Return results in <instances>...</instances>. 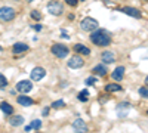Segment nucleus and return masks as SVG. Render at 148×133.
<instances>
[{
    "label": "nucleus",
    "instance_id": "1",
    "mask_svg": "<svg viewBox=\"0 0 148 133\" xmlns=\"http://www.w3.org/2000/svg\"><path fill=\"white\" fill-rule=\"evenodd\" d=\"M90 40L93 44L104 47V46H108L111 43V34L104 28H96L95 33H92V35H90Z\"/></svg>",
    "mask_w": 148,
    "mask_h": 133
},
{
    "label": "nucleus",
    "instance_id": "2",
    "mask_svg": "<svg viewBox=\"0 0 148 133\" xmlns=\"http://www.w3.org/2000/svg\"><path fill=\"white\" fill-rule=\"evenodd\" d=\"M80 28L83 31H95L96 28H99V24H98L96 19L88 16V18H84L82 22H80Z\"/></svg>",
    "mask_w": 148,
    "mask_h": 133
},
{
    "label": "nucleus",
    "instance_id": "3",
    "mask_svg": "<svg viewBox=\"0 0 148 133\" xmlns=\"http://www.w3.org/2000/svg\"><path fill=\"white\" fill-rule=\"evenodd\" d=\"M51 52H52V53H53L56 58H59V59L65 58V56L70 53L68 47H67L65 44H61V43H56V44H53V46L51 47Z\"/></svg>",
    "mask_w": 148,
    "mask_h": 133
},
{
    "label": "nucleus",
    "instance_id": "4",
    "mask_svg": "<svg viewBox=\"0 0 148 133\" xmlns=\"http://www.w3.org/2000/svg\"><path fill=\"white\" fill-rule=\"evenodd\" d=\"M15 10L9 8V6H3V8H0V19L2 21H12L15 18Z\"/></svg>",
    "mask_w": 148,
    "mask_h": 133
},
{
    "label": "nucleus",
    "instance_id": "5",
    "mask_svg": "<svg viewBox=\"0 0 148 133\" xmlns=\"http://www.w3.org/2000/svg\"><path fill=\"white\" fill-rule=\"evenodd\" d=\"M47 10H49V14L53 15V16H58L62 14V10H64V6L61 5L59 2H51L47 5Z\"/></svg>",
    "mask_w": 148,
    "mask_h": 133
},
{
    "label": "nucleus",
    "instance_id": "6",
    "mask_svg": "<svg viewBox=\"0 0 148 133\" xmlns=\"http://www.w3.org/2000/svg\"><path fill=\"white\" fill-rule=\"evenodd\" d=\"M71 70H77V68H82L84 65V61H83V58L79 56V55H74L68 59V64H67Z\"/></svg>",
    "mask_w": 148,
    "mask_h": 133
},
{
    "label": "nucleus",
    "instance_id": "7",
    "mask_svg": "<svg viewBox=\"0 0 148 133\" xmlns=\"http://www.w3.org/2000/svg\"><path fill=\"white\" fill-rule=\"evenodd\" d=\"M33 89V83L30 80H21L16 83V90L19 93H28Z\"/></svg>",
    "mask_w": 148,
    "mask_h": 133
},
{
    "label": "nucleus",
    "instance_id": "8",
    "mask_svg": "<svg viewBox=\"0 0 148 133\" xmlns=\"http://www.w3.org/2000/svg\"><path fill=\"white\" fill-rule=\"evenodd\" d=\"M45 76H46V70L42 68V67H36V68H33L31 74H30V77H31L33 81H40L42 78H45Z\"/></svg>",
    "mask_w": 148,
    "mask_h": 133
},
{
    "label": "nucleus",
    "instance_id": "9",
    "mask_svg": "<svg viewBox=\"0 0 148 133\" xmlns=\"http://www.w3.org/2000/svg\"><path fill=\"white\" fill-rule=\"evenodd\" d=\"M120 12H123V14H126L132 18H136L139 19L141 18V12L136 9V8H132V6H125V8H120Z\"/></svg>",
    "mask_w": 148,
    "mask_h": 133
},
{
    "label": "nucleus",
    "instance_id": "10",
    "mask_svg": "<svg viewBox=\"0 0 148 133\" xmlns=\"http://www.w3.org/2000/svg\"><path fill=\"white\" fill-rule=\"evenodd\" d=\"M129 110H130V104H127V102H121V104H119L117 108H116L117 115H119L120 118L126 117V115L129 114Z\"/></svg>",
    "mask_w": 148,
    "mask_h": 133
},
{
    "label": "nucleus",
    "instance_id": "11",
    "mask_svg": "<svg viewBox=\"0 0 148 133\" xmlns=\"http://www.w3.org/2000/svg\"><path fill=\"white\" fill-rule=\"evenodd\" d=\"M73 129L76 130L77 133H86V132H88V126H86V123L83 121L82 118L74 120V123H73Z\"/></svg>",
    "mask_w": 148,
    "mask_h": 133
},
{
    "label": "nucleus",
    "instance_id": "12",
    "mask_svg": "<svg viewBox=\"0 0 148 133\" xmlns=\"http://www.w3.org/2000/svg\"><path fill=\"white\" fill-rule=\"evenodd\" d=\"M101 59H102V62H104V64H113V62L116 61V55H114V52L107 50V52L102 53Z\"/></svg>",
    "mask_w": 148,
    "mask_h": 133
},
{
    "label": "nucleus",
    "instance_id": "13",
    "mask_svg": "<svg viewBox=\"0 0 148 133\" xmlns=\"http://www.w3.org/2000/svg\"><path fill=\"white\" fill-rule=\"evenodd\" d=\"M113 80H116V81H121L123 80V77H125V67H117L114 71H113Z\"/></svg>",
    "mask_w": 148,
    "mask_h": 133
},
{
    "label": "nucleus",
    "instance_id": "14",
    "mask_svg": "<svg viewBox=\"0 0 148 133\" xmlns=\"http://www.w3.org/2000/svg\"><path fill=\"white\" fill-rule=\"evenodd\" d=\"M16 101H18V104H19V105H22V106H30V105H33V104H34V101L30 98V96H25L24 93H22L21 96H18Z\"/></svg>",
    "mask_w": 148,
    "mask_h": 133
},
{
    "label": "nucleus",
    "instance_id": "15",
    "mask_svg": "<svg viewBox=\"0 0 148 133\" xmlns=\"http://www.w3.org/2000/svg\"><path fill=\"white\" fill-rule=\"evenodd\" d=\"M9 123H10V126H14V127L21 126L24 123V117L22 115H10L9 117Z\"/></svg>",
    "mask_w": 148,
    "mask_h": 133
},
{
    "label": "nucleus",
    "instance_id": "16",
    "mask_svg": "<svg viewBox=\"0 0 148 133\" xmlns=\"http://www.w3.org/2000/svg\"><path fill=\"white\" fill-rule=\"evenodd\" d=\"M74 52H77V53H80V55H90V49L89 47H86V46H83V44H74Z\"/></svg>",
    "mask_w": 148,
    "mask_h": 133
},
{
    "label": "nucleus",
    "instance_id": "17",
    "mask_svg": "<svg viewBox=\"0 0 148 133\" xmlns=\"http://www.w3.org/2000/svg\"><path fill=\"white\" fill-rule=\"evenodd\" d=\"M0 110H2L6 115H12V113H14V106H12L10 104H8V102H2L0 104Z\"/></svg>",
    "mask_w": 148,
    "mask_h": 133
},
{
    "label": "nucleus",
    "instance_id": "18",
    "mask_svg": "<svg viewBox=\"0 0 148 133\" xmlns=\"http://www.w3.org/2000/svg\"><path fill=\"white\" fill-rule=\"evenodd\" d=\"M28 50V44L25 43H15L14 44V52L15 53H22V52H27Z\"/></svg>",
    "mask_w": 148,
    "mask_h": 133
},
{
    "label": "nucleus",
    "instance_id": "19",
    "mask_svg": "<svg viewBox=\"0 0 148 133\" xmlns=\"http://www.w3.org/2000/svg\"><path fill=\"white\" fill-rule=\"evenodd\" d=\"M92 71L96 76H107V67L105 65H96Z\"/></svg>",
    "mask_w": 148,
    "mask_h": 133
},
{
    "label": "nucleus",
    "instance_id": "20",
    "mask_svg": "<svg viewBox=\"0 0 148 133\" xmlns=\"http://www.w3.org/2000/svg\"><path fill=\"white\" fill-rule=\"evenodd\" d=\"M40 127H42V120H33V121L30 123V126L25 127V130H27V132H30V130H33V129L39 130Z\"/></svg>",
    "mask_w": 148,
    "mask_h": 133
},
{
    "label": "nucleus",
    "instance_id": "21",
    "mask_svg": "<svg viewBox=\"0 0 148 133\" xmlns=\"http://www.w3.org/2000/svg\"><path fill=\"white\" fill-rule=\"evenodd\" d=\"M105 90L107 92H121L123 87L120 86V84H113V83H111V84H107V86H105Z\"/></svg>",
    "mask_w": 148,
    "mask_h": 133
},
{
    "label": "nucleus",
    "instance_id": "22",
    "mask_svg": "<svg viewBox=\"0 0 148 133\" xmlns=\"http://www.w3.org/2000/svg\"><path fill=\"white\" fill-rule=\"evenodd\" d=\"M77 99H79V101H82V102H86V101L89 99V90H88V89L82 90V92L79 93V96H77Z\"/></svg>",
    "mask_w": 148,
    "mask_h": 133
},
{
    "label": "nucleus",
    "instance_id": "23",
    "mask_svg": "<svg viewBox=\"0 0 148 133\" xmlns=\"http://www.w3.org/2000/svg\"><path fill=\"white\" fill-rule=\"evenodd\" d=\"M6 86H8V78L0 72V89H5Z\"/></svg>",
    "mask_w": 148,
    "mask_h": 133
},
{
    "label": "nucleus",
    "instance_id": "24",
    "mask_svg": "<svg viewBox=\"0 0 148 133\" xmlns=\"http://www.w3.org/2000/svg\"><path fill=\"white\" fill-rule=\"evenodd\" d=\"M30 15H31V18L36 19V21H40V19H42V14H40L39 10H31Z\"/></svg>",
    "mask_w": 148,
    "mask_h": 133
},
{
    "label": "nucleus",
    "instance_id": "25",
    "mask_svg": "<svg viewBox=\"0 0 148 133\" xmlns=\"http://www.w3.org/2000/svg\"><path fill=\"white\" fill-rule=\"evenodd\" d=\"M52 106H53V108H62V106H65V102H64L62 99H58V101H55V102L52 104Z\"/></svg>",
    "mask_w": 148,
    "mask_h": 133
},
{
    "label": "nucleus",
    "instance_id": "26",
    "mask_svg": "<svg viewBox=\"0 0 148 133\" xmlns=\"http://www.w3.org/2000/svg\"><path fill=\"white\" fill-rule=\"evenodd\" d=\"M139 95L142 96V98H145V99H148V89L147 87H139Z\"/></svg>",
    "mask_w": 148,
    "mask_h": 133
},
{
    "label": "nucleus",
    "instance_id": "27",
    "mask_svg": "<svg viewBox=\"0 0 148 133\" xmlns=\"http://www.w3.org/2000/svg\"><path fill=\"white\" fill-rule=\"evenodd\" d=\"M84 83H86V86H93V84L96 83V78L95 77H89V78L84 80Z\"/></svg>",
    "mask_w": 148,
    "mask_h": 133
},
{
    "label": "nucleus",
    "instance_id": "28",
    "mask_svg": "<svg viewBox=\"0 0 148 133\" xmlns=\"http://www.w3.org/2000/svg\"><path fill=\"white\" fill-rule=\"evenodd\" d=\"M65 3L70 6H77L79 5V0H65Z\"/></svg>",
    "mask_w": 148,
    "mask_h": 133
},
{
    "label": "nucleus",
    "instance_id": "29",
    "mask_svg": "<svg viewBox=\"0 0 148 133\" xmlns=\"http://www.w3.org/2000/svg\"><path fill=\"white\" fill-rule=\"evenodd\" d=\"M33 28H34L36 31H42V28H43V27H42V25H34Z\"/></svg>",
    "mask_w": 148,
    "mask_h": 133
},
{
    "label": "nucleus",
    "instance_id": "30",
    "mask_svg": "<svg viewBox=\"0 0 148 133\" xmlns=\"http://www.w3.org/2000/svg\"><path fill=\"white\" fill-rule=\"evenodd\" d=\"M43 115H45V117L49 115V108H45V110H43Z\"/></svg>",
    "mask_w": 148,
    "mask_h": 133
},
{
    "label": "nucleus",
    "instance_id": "31",
    "mask_svg": "<svg viewBox=\"0 0 148 133\" xmlns=\"http://www.w3.org/2000/svg\"><path fill=\"white\" fill-rule=\"evenodd\" d=\"M145 84H147V86H148V76L145 77Z\"/></svg>",
    "mask_w": 148,
    "mask_h": 133
},
{
    "label": "nucleus",
    "instance_id": "32",
    "mask_svg": "<svg viewBox=\"0 0 148 133\" xmlns=\"http://www.w3.org/2000/svg\"><path fill=\"white\" fill-rule=\"evenodd\" d=\"M28 2H33V0H28Z\"/></svg>",
    "mask_w": 148,
    "mask_h": 133
},
{
    "label": "nucleus",
    "instance_id": "33",
    "mask_svg": "<svg viewBox=\"0 0 148 133\" xmlns=\"http://www.w3.org/2000/svg\"><path fill=\"white\" fill-rule=\"evenodd\" d=\"M0 50H2V47H0Z\"/></svg>",
    "mask_w": 148,
    "mask_h": 133
},
{
    "label": "nucleus",
    "instance_id": "34",
    "mask_svg": "<svg viewBox=\"0 0 148 133\" xmlns=\"http://www.w3.org/2000/svg\"><path fill=\"white\" fill-rule=\"evenodd\" d=\"M145 2H148V0H145Z\"/></svg>",
    "mask_w": 148,
    "mask_h": 133
},
{
    "label": "nucleus",
    "instance_id": "35",
    "mask_svg": "<svg viewBox=\"0 0 148 133\" xmlns=\"http://www.w3.org/2000/svg\"><path fill=\"white\" fill-rule=\"evenodd\" d=\"M37 133H39V132H37Z\"/></svg>",
    "mask_w": 148,
    "mask_h": 133
}]
</instances>
